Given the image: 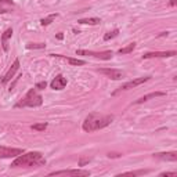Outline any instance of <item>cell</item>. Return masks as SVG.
<instances>
[{
    "mask_svg": "<svg viewBox=\"0 0 177 177\" xmlns=\"http://www.w3.org/2000/svg\"><path fill=\"white\" fill-rule=\"evenodd\" d=\"M112 121H113L112 115H102V113L93 112L86 116V119L83 121V125H82V129L86 133L97 132V130H101V129L106 127L108 125H111Z\"/></svg>",
    "mask_w": 177,
    "mask_h": 177,
    "instance_id": "6da1fadb",
    "label": "cell"
},
{
    "mask_svg": "<svg viewBox=\"0 0 177 177\" xmlns=\"http://www.w3.org/2000/svg\"><path fill=\"white\" fill-rule=\"evenodd\" d=\"M46 165V159L43 158L40 152H26L21 154L15 158V161L11 163V168H40Z\"/></svg>",
    "mask_w": 177,
    "mask_h": 177,
    "instance_id": "7a4b0ae2",
    "label": "cell"
},
{
    "mask_svg": "<svg viewBox=\"0 0 177 177\" xmlns=\"http://www.w3.org/2000/svg\"><path fill=\"white\" fill-rule=\"evenodd\" d=\"M42 104H43V97L37 93L36 89H31V90L15 104V106H17V108H21V106L36 108V106H40Z\"/></svg>",
    "mask_w": 177,
    "mask_h": 177,
    "instance_id": "3957f363",
    "label": "cell"
},
{
    "mask_svg": "<svg viewBox=\"0 0 177 177\" xmlns=\"http://www.w3.org/2000/svg\"><path fill=\"white\" fill-rule=\"evenodd\" d=\"M149 78L151 76H144V78H137V79H133V80H130V82H127V83H123V85L118 89V90H115V92L112 93L113 96H116V94H119L121 92H125V90H129V89H134V87H137V86L142 85V83H145L147 80H149Z\"/></svg>",
    "mask_w": 177,
    "mask_h": 177,
    "instance_id": "277c9868",
    "label": "cell"
},
{
    "mask_svg": "<svg viewBox=\"0 0 177 177\" xmlns=\"http://www.w3.org/2000/svg\"><path fill=\"white\" fill-rule=\"evenodd\" d=\"M76 56H92L100 60H111L113 56L112 51H89V50H76Z\"/></svg>",
    "mask_w": 177,
    "mask_h": 177,
    "instance_id": "5b68a950",
    "label": "cell"
},
{
    "mask_svg": "<svg viewBox=\"0 0 177 177\" xmlns=\"http://www.w3.org/2000/svg\"><path fill=\"white\" fill-rule=\"evenodd\" d=\"M90 176L89 170H82V169H68V170H58V172H51L49 176Z\"/></svg>",
    "mask_w": 177,
    "mask_h": 177,
    "instance_id": "8992f818",
    "label": "cell"
},
{
    "mask_svg": "<svg viewBox=\"0 0 177 177\" xmlns=\"http://www.w3.org/2000/svg\"><path fill=\"white\" fill-rule=\"evenodd\" d=\"M24 154L21 148H8V147H0V158H17L18 155Z\"/></svg>",
    "mask_w": 177,
    "mask_h": 177,
    "instance_id": "52a82bcc",
    "label": "cell"
},
{
    "mask_svg": "<svg viewBox=\"0 0 177 177\" xmlns=\"http://www.w3.org/2000/svg\"><path fill=\"white\" fill-rule=\"evenodd\" d=\"M177 56L176 51H152V53H145L142 56V60H148V58H168V57Z\"/></svg>",
    "mask_w": 177,
    "mask_h": 177,
    "instance_id": "ba28073f",
    "label": "cell"
},
{
    "mask_svg": "<svg viewBox=\"0 0 177 177\" xmlns=\"http://www.w3.org/2000/svg\"><path fill=\"white\" fill-rule=\"evenodd\" d=\"M20 69V61L18 60H15L14 62H13V65L10 66V69L7 71V73L3 76V79H1V83L3 85H6V83H8L10 80H11V78H14V75L17 73V71Z\"/></svg>",
    "mask_w": 177,
    "mask_h": 177,
    "instance_id": "9c48e42d",
    "label": "cell"
},
{
    "mask_svg": "<svg viewBox=\"0 0 177 177\" xmlns=\"http://www.w3.org/2000/svg\"><path fill=\"white\" fill-rule=\"evenodd\" d=\"M101 73H104L106 78L112 79V80H121L123 78V72L119 71V69H109V68H102L100 69Z\"/></svg>",
    "mask_w": 177,
    "mask_h": 177,
    "instance_id": "30bf717a",
    "label": "cell"
},
{
    "mask_svg": "<svg viewBox=\"0 0 177 177\" xmlns=\"http://www.w3.org/2000/svg\"><path fill=\"white\" fill-rule=\"evenodd\" d=\"M53 90H62L65 86H66V79L62 75H57L56 78L53 79V82L50 83Z\"/></svg>",
    "mask_w": 177,
    "mask_h": 177,
    "instance_id": "8fae6325",
    "label": "cell"
},
{
    "mask_svg": "<svg viewBox=\"0 0 177 177\" xmlns=\"http://www.w3.org/2000/svg\"><path fill=\"white\" fill-rule=\"evenodd\" d=\"M50 57H54V58H58V60H62L65 62L71 65H85L86 62L83 60H78V58H69V57H65V56H61V54H50Z\"/></svg>",
    "mask_w": 177,
    "mask_h": 177,
    "instance_id": "7c38bea8",
    "label": "cell"
},
{
    "mask_svg": "<svg viewBox=\"0 0 177 177\" xmlns=\"http://www.w3.org/2000/svg\"><path fill=\"white\" fill-rule=\"evenodd\" d=\"M154 158H156V159H161V161L176 162V161H177V154H176V152H158V154H154Z\"/></svg>",
    "mask_w": 177,
    "mask_h": 177,
    "instance_id": "4fadbf2b",
    "label": "cell"
},
{
    "mask_svg": "<svg viewBox=\"0 0 177 177\" xmlns=\"http://www.w3.org/2000/svg\"><path fill=\"white\" fill-rule=\"evenodd\" d=\"M163 96H166V93L163 92H155V93H149L147 96H142L141 98H138L137 101H134V104H142V102H145V101H148L151 98H156V97H163Z\"/></svg>",
    "mask_w": 177,
    "mask_h": 177,
    "instance_id": "5bb4252c",
    "label": "cell"
},
{
    "mask_svg": "<svg viewBox=\"0 0 177 177\" xmlns=\"http://www.w3.org/2000/svg\"><path fill=\"white\" fill-rule=\"evenodd\" d=\"M13 36V29L8 28L6 29L4 32H3V35H1V46H3V50L4 51H7L8 50V39Z\"/></svg>",
    "mask_w": 177,
    "mask_h": 177,
    "instance_id": "9a60e30c",
    "label": "cell"
},
{
    "mask_svg": "<svg viewBox=\"0 0 177 177\" xmlns=\"http://www.w3.org/2000/svg\"><path fill=\"white\" fill-rule=\"evenodd\" d=\"M79 24H83V25H98L101 20L97 17H93V18H83V20H79Z\"/></svg>",
    "mask_w": 177,
    "mask_h": 177,
    "instance_id": "2e32d148",
    "label": "cell"
},
{
    "mask_svg": "<svg viewBox=\"0 0 177 177\" xmlns=\"http://www.w3.org/2000/svg\"><path fill=\"white\" fill-rule=\"evenodd\" d=\"M57 17H58V14H51V15H49V17H46V18H42V20H40V24H42L43 26H47V25H50L51 22L56 20Z\"/></svg>",
    "mask_w": 177,
    "mask_h": 177,
    "instance_id": "e0dca14e",
    "label": "cell"
},
{
    "mask_svg": "<svg viewBox=\"0 0 177 177\" xmlns=\"http://www.w3.org/2000/svg\"><path fill=\"white\" fill-rule=\"evenodd\" d=\"M136 49V43H130V44H127L126 47H123V49H121L119 51H118V54H129V53H132L133 50Z\"/></svg>",
    "mask_w": 177,
    "mask_h": 177,
    "instance_id": "ac0fdd59",
    "label": "cell"
},
{
    "mask_svg": "<svg viewBox=\"0 0 177 177\" xmlns=\"http://www.w3.org/2000/svg\"><path fill=\"white\" fill-rule=\"evenodd\" d=\"M118 35H119V29H113L112 32H108V33L104 35V40L108 42V40H111V39H113V37H116Z\"/></svg>",
    "mask_w": 177,
    "mask_h": 177,
    "instance_id": "d6986e66",
    "label": "cell"
},
{
    "mask_svg": "<svg viewBox=\"0 0 177 177\" xmlns=\"http://www.w3.org/2000/svg\"><path fill=\"white\" fill-rule=\"evenodd\" d=\"M26 49H29V50L46 49V44H44V43H29L28 46H26Z\"/></svg>",
    "mask_w": 177,
    "mask_h": 177,
    "instance_id": "ffe728a7",
    "label": "cell"
},
{
    "mask_svg": "<svg viewBox=\"0 0 177 177\" xmlns=\"http://www.w3.org/2000/svg\"><path fill=\"white\" fill-rule=\"evenodd\" d=\"M32 127V130H36V132H44L46 130V127H47V123H36V125H32L31 126Z\"/></svg>",
    "mask_w": 177,
    "mask_h": 177,
    "instance_id": "44dd1931",
    "label": "cell"
},
{
    "mask_svg": "<svg viewBox=\"0 0 177 177\" xmlns=\"http://www.w3.org/2000/svg\"><path fill=\"white\" fill-rule=\"evenodd\" d=\"M92 159L90 158H85V156H80V159H79V166H85L87 163L90 162Z\"/></svg>",
    "mask_w": 177,
    "mask_h": 177,
    "instance_id": "7402d4cb",
    "label": "cell"
},
{
    "mask_svg": "<svg viewBox=\"0 0 177 177\" xmlns=\"http://www.w3.org/2000/svg\"><path fill=\"white\" fill-rule=\"evenodd\" d=\"M47 87V83L46 82H39V83H36V89L37 90H44Z\"/></svg>",
    "mask_w": 177,
    "mask_h": 177,
    "instance_id": "603a6c76",
    "label": "cell"
},
{
    "mask_svg": "<svg viewBox=\"0 0 177 177\" xmlns=\"http://www.w3.org/2000/svg\"><path fill=\"white\" fill-rule=\"evenodd\" d=\"M144 173H148V170H137V172H129V173H126V174H133V176H136V174H144Z\"/></svg>",
    "mask_w": 177,
    "mask_h": 177,
    "instance_id": "cb8c5ba5",
    "label": "cell"
},
{
    "mask_svg": "<svg viewBox=\"0 0 177 177\" xmlns=\"http://www.w3.org/2000/svg\"><path fill=\"white\" fill-rule=\"evenodd\" d=\"M161 176H177L176 172H163V173H161Z\"/></svg>",
    "mask_w": 177,
    "mask_h": 177,
    "instance_id": "d4e9b609",
    "label": "cell"
},
{
    "mask_svg": "<svg viewBox=\"0 0 177 177\" xmlns=\"http://www.w3.org/2000/svg\"><path fill=\"white\" fill-rule=\"evenodd\" d=\"M0 4H14V1L13 0H0Z\"/></svg>",
    "mask_w": 177,
    "mask_h": 177,
    "instance_id": "484cf974",
    "label": "cell"
},
{
    "mask_svg": "<svg viewBox=\"0 0 177 177\" xmlns=\"http://www.w3.org/2000/svg\"><path fill=\"white\" fill-rule=\"evenodd\" d=\"M108 156H109V158H119V156H121V154H113V152H109V154H108Z\"/></svg>",
    "mask_w": 177,
    "mask_h": 177,
    "instance_id": "4316f807",
    "label": "cell"
},
{
    "mask_svg": "<svg viewBox=\"0 0 177 177\" xmlns=\"http://www.w3.org/2000/svg\"><path fill=\"white\" fill-rule=\"evenodd\" d=\"M62 37H64V35H62V33H58V35H57V39H58V40H61Z\"/></svg>",
    "mask_w": 177,
    "mask_h": 177,
    "instance_id": "83f0119b",
    "label": "cell"
},
{
    "mask_svg": "<svg viewBox=\"0 0 177 177\" xmlns=\"http://www.w3.org/2000/svg\"><path fill=\"white\" fill-rule=\"evenodd\" d=\"M168 35H169V32H162L159 36H161V37H163V36H168Z\"/></svg>",
    "mask_w": 177,
    "mask_h": 177,
    "instance_id": "f1b7e54d",
    "label": "cell"
},
{
    "mask_svg": "<svg viewBox=\"0 0 177 177\" xmlns=\"http://www.w3.org/2000/svg\"><path fill=\"white\" fill-rule=\"evenodd\" d=\"M8 10H4V8H0V14H4V13H7Z\"/></svg>",
    "mask_w": 177,
    "mask_h": 177,
    "instance_id": "f546056e",
    "label": "cell"
},
{
    "mask_svg": "<svg viewBox=\"0 0 177 177\" xmlns=\"http://www.w3.org/2000/svg\"><path fill=\"white\" fill-rule=\"evenodd\" d=\"M170 6H176V0H172L170 1Z\"/></svg>",
    "mask_w": 177,
    "mask_h": 177,
    "instance_id": "4dcf8cb0",
    "label": "cell"
}]
</instances>
